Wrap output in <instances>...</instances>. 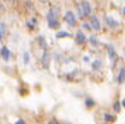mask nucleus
<instances>
[{"mask_svg":"<svg viewBox=\"0 0 125 124\" xmlns=\"http://www.w3.org/2000/svg\"><path fill=\"white\" fill-rule=\"evenodd\" d=\"M121 105H122V106L125 107V99H122V103H121Z\"/></svg>","mask_w":125,"mask_h":124,"instance_id":"27","label":"nucleus"},{"mask_svg":"<svg viewBox=\"0 0 125 124\" xmlns=\"http://www.w3.org/2000/svg\"><path fill=\"white\" fill-rule=\"evenodd\" d=\"M6 1H10V3H13V1H15V0H6Z\"/></svg>","mask_w":125,"mask_h":124,"instance_id":"28","label":"nucleus"},{"mask_svg":"<svg viewBox=\"0 0 125 124\" xmlns=\"http://www.w3.org/2000/svg\"><path fill=\"white\" fill-rule=\"evenodd\" d=\"M92 67H93V70H100L102 68V60H94L92 63Z\"/></svg>","mask_w":125,"mask_h":124,"instance_id":"19","label":"nucleus"},{"mask_svg":"<svg viewBox=\"0 0 125 124\" xmlns=\"http://www.w3.org/2000/svg\"><path fill=\"white\" fill-rule=\"evenodd\" d=\"M0 10H1V4H0Z\"/></svg>","mask_w":125,"mask_h":124,"instance_id":"30","label":"nucleus"},{"mask_svg":"<svg viewBox=\"0 0 125 124\" xmlns=\"http://www.w3.org/2000/svg\"><path fill=\"white\" fill-rule=\"evenodd\" d=\"M36 40H38V45H39V48L40 49H43V50H47V45H46V40H45V36L43 35H40L36 38Z\"/></svg>","mask_w":125,"mask_h":124,"instance_id":"11","label":"nucleus"},{"mask_svg":"<svg viewBox=\"0 0 125 124\" xmlns=\"http://www.w3.org/2000/svg\"><path fill=\"white\" fill-rule=\"evenodd\" d=\"M64 20H65L67 24L71 25V27H74L76 24V15L74 14V11H71V10H67V11L64 13Z\"/></svg>","mask_w":125,"mask_h":124,"instance_id":"2","label":"nucleus"},{"mask_svg":"<svg viewBox=\"0 0 125 124\" xmlns=\"http://www.w3.org/2000/svg\"><path fill=\"white\" fill-rule=\"evenodd\" d=\"M47 27H49L50 29H58V28H60V21H53V22H49V24H47Z\"/></svg>","mask_w":125,"mask_h":124,"instance_id":"17","label":"nucleus"},{"mask_svg":"<svg viewBox=\"0 0 125 124\" xmlns=\"http://www.w3.org/2000/svg\"><path fill=\"white\" fill-rule=\"evenodd\" d=\"M49 124H60V121H58V120H56V119H52L49 121Z\"/></svg>","mask_w":125,"mask_h":124,"instance_id":"23","label":"nucleus"},{"mask_svg":"<svg viewBox=\"0 0 125 124\" xmlns=\"http://www.w3.org/2000/svg\"><path fill=\"white\" fill-rule=\"evenodd\" d=\"M89 42H90V45H92V46H99V45H100V40H99L94 35H92L89 38Z\"/></svg>","mask_w":125,"mask_h":124,"instance_id":"16","label":"nucleus"},{"mask_svg":"<svg viewBox=\"0 0 125 124\" xmlns=\"http://www.w3.org/2000/svg\"><path fill=\"white\" fill-rule=\"evenodd\" d=\"M68 36H71V34L67 31H58L57 34H56V38L57 39H61V38H68Z\"/></svg>","mask_w":125,"mask_h":124,"instance_id":"14","label":"nucleus"},{"mask_svg":"<svg viewBox=\"0 0 125 124\" xmlns=\"http://www.w3.org/2000/svg\"><path fill=\"white\" fill-rule=\"evenodd\" d=\"M22 57H24V64H25V66H28V64H29V60H31V57H29V53H28V52H24Z\"/></svg>","mask_w":125,"mask_h":124,"instance_id":"20","label":"nucleus"},{"mask_svg":"<svg viewBox=\"0 0 125 124\" xmlns=\"http://www.w3.org/2000/svg\"><path fill=\"white\" fill-rule=\"evenodd\" d=\"M0 56H1V59L3 60H10V57H11V53H10V49L7 48V46H1V49H0Z\"/></svg>","mask_w":125,"mask_h":124,"instance_id":"9","label":"nucleus"},{"mask_svg":"<svg viewBox=\"0 0 125 124\" xmlns=\"http://www.w3.org/2000/svg\"><path fill=\"white\" fill-rule=\"evenodd\" d=\"M50 60H52V54H50L47 50H46V52H43V54L40 56V63H42V66L45 67V68H49Z\"/></svg>","mask_w":125,"mask_h":124,"instance_id":"6","label":"nucleus"},{"mask_svg":"<svg viewBox=\"0 0 125 124\" xmlns=\"http://www.w3.org/2000/svg\"><path fill=\"white\" fill-rule=\"evenodd\" d=\"M113 109H114V112H115V113H120L121 109H122V105H121L118 100H115V102L113 103Z\"/></svg>","mask_w":125,"mask_h":124,"instance_id":"15","label":"nucleus"},{"mask_svg":"<svg viewBox=\"0 0 125 124\" xmlns=\"http://www.w3.org/2000/svg\"><path fill=\"white\" fill-rule=\"evenodd\" d=\"M117 82L118 84H124L125 82V67H121L120 68V73L117 75Z\"/></svg>","mask_w":125,"mask_h":124,"instance_id":"10","label":"nucleus"},{"mask_svg":"<svg viewBox=\"0 0 125 124\" xmlns=\"http://www.w3.org/2000/svg\"><path fill=\"white\" fill-rule=\"evenodd\" d=\"M36 25H38V20H36V18H31V20L27 21V27L29 28V29H35Z\"/></svg>","mask_w":125,"mask_h":124,"instance_id":"12","label":"nucleus"},{"mask_svg":"<svg viewBox=\"0 0 125 124\" xmlns=\"http://www.w3.org/2000/svg\"><path fill=\"white\" fill-rule=\"evenodd\" d=\"M94 105H96V102H94L93 99H90V98H88V99H85V106L88 107V109H90V107H93Z\"/></svg>","mask_w":125,"mask_h":124,"instance_id":"18","label":"nucleus"},{"mask_svg":"<svg viewBox=\"0 0 125 124\" xmlns=\"http://www.w3.org/2000/svg\"><path fill=\"white\" fill-rule=\"evenodd\" d=\"M40 3H43V4H46V3H49L50 0H39Z\"/></svg>","mask_w":125,"mask_h":124,"instance_id":"25","label":"nucleus"},{"mask_svg":"<svg viewBox=\"0 0 125 124\" xmlns=\"http://www.w3.org/2000/svg\"><path fill=\"white\" fill-rule=\"evenodd\" d=\"M14 124H25V121H24L22 119H18L17 121H15V123H14Z\"/></svg>","mask_w":125,"mask_h":124,"instance_id":"24","label":"nucleus"},{"mask_svg":"<svg viewBox=\"0 0 125 124\" xmlns=\"http://www.w3.org/2000/svg\"><path fill=\"white\" fill-rule=\"evenodd\" d=\"M104 24H106L107 28H111V29H115V28L120 25V22L117 21V20H114L111 15H107V14L104 15Z\"/></svg>","mask_w":125,"mask_h":124,"instance_id":"5","label":"nucleus"},{"mask_svg":"<svg viewBox=\"0 0 125 124\" xmlns=\"http://www.w3.org/2000/svg\"><path fill=\"white\" fill-rule=\"evenodd\" d=\"M89 25H90V28L96 32H100V29H102V25H100V21H99L97 15H90L89 17Z\"/></svg>","mask_w":125,"mask_h":124,"instance_id":"3","label":"nucleus"},{"mask_svg":"<svg viewBox=\"0 0 125 124\" xmlns=\"http://www.w3.org/2000/svg\"><path fill=\"white\" fill-rule=\"evenodd\" d=\"M115 114H111V113H104V121L106 123H113V121H115Z\"/></svg>","mask_w":125,"mask_h":124,"instance_id":"13","label":"nucleus"},{"mask_svg":"<svg viewBox=\"0 0 125 124\" xmlns=\"http://www.w3.org/2000/svg\"><path fill=\"white\" fill-rule=\"evenodd\" d=\"M106 124H107V123H106Z\"/></svg>","mask_w":125,"mask_h":124,"instance_id":"31","label":"nucleus"},{"mask_svg":"<svg viewBox=\"0 0 125 124\" xmlns=\"http://www.w3.org/2000/svg\"><path fill=\"white\" fill-rule=\"evenodd\" d=\"M0 29H1V34H3V35H7V31H9V29L6 27V24H1V25H0Z\"/></svg>","mask_w":125,"mask_h":124,"instance_id":"21","label":"nucleus"},{"mask_svg":"<svg viewBox=\"0 0 125 124\" xmlns=\"http://www.w3.org/2000/svg\"><path fill=\"white\" fill-rule=\"evenodd\" d=\"M1 39H3V34H1V29H0V42H1Z\"/></svg>","mask_w":125,"mask_h":124,"instance_id":"26","label":"nucleus"},{"mask_svg":"<svg viewBox=\"0 0 125 124\" xmlns=\"http://www.w3.org/2000/svg\"><path fill=\"white\" fill-rule=\"evenodd\" d=\"M75 40H76V43H78V45H85V42H86L85 32L76 31V34H75Z\"/></svg>","mask_w":125,"mask_h":124,"instance_id":"8","label":"nucleus"},{"mask_svg":"<svg viewBox=\"0 0 125 124\" xmlns=\"http://www.w3.org/2000/svg\"><path fill=\"white\" fill-rule=\"evenodd\" d=\"M122 14H124V15H125V7H124V9H122Z\"/></svg>","mask_w":125,"mask_h":124,"instance_id":"29","label":"nucleus"},{"mask_svg":"<svg viewBox=\"0 0 125 124\" xmlns=\"http://www.w3.org/2000/svg\"><path fill=\"white\" fill-rule=\"evenodd\" d=\"M107 54H108V59L111 60V64L114 66L118 60V54L115 52V48L113 46V45H107Z\"/></svg>","mask_w":125,"mask_h":124,"instance_id":"4","label":"nucleus"},{"mask_svg":"<svg viewBox=\"0 0 125 124\" xmlns=\"http://www.w3.org/2000/svg\"><path fill=\"white\" fill-rule=\"evenodd\" d=\"M82 28L83 29H88V31H90L92 28H90V25H89V22H82Z\"/></svg>","mask_w":125,"mask_h":124,"instance_id":"22","label":"nucleus"},{"mask_svg":"<svg viewBox=\"0 0 125 124\" xmlns=\"http://www.w3.org/2000/svg\"><path fill=\"white\" fill-rule=\"evenodd\" d=\"M57 15H58L57 7H52V9L49 10V13H47V24H49V22H53V21H58Z\"/></svg>","mask_w":125,"mask_h":124,"instance_id":"7","label":"nucleus"},{"mask_svg":"<svg viewBox=\"0 0 125 124\" xmlns=\"http://www.w3.org/2000/svg\"><path fill=\"white\" fill-rule=\"evenodd\" d=\"M79 9L82 10L83 18H85V17H90V15H92V6H90V3L88 1V0H81Z\"/></svg>","mask_w":125,"mask_h":124,"instance_id":"1","label":"nucleus"}]
</instances>
